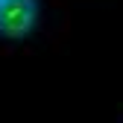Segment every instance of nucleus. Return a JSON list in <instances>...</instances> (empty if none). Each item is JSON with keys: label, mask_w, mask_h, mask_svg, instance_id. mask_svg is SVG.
I'll return each mask as SVG.
<instances>
[{"label": "nucleus", "mask_w": 123, "mask_h": 123, "mask_svg": "<svg viewBox=\"0 0 123 123\" xmlns=\"http://www.w3.org/2000/svg\"><path fill=\"white\" fill-rule=\"evenodd\" d=\"M38 0H0V35L26 38L38 24Z\"/></svg>", "instance_id": "obj_1"}]
</instances>
